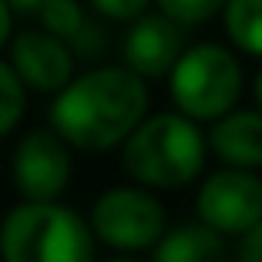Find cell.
<instances>
[{
	"mask_svg": "<svg viewBox=\"0 0 262 262\" xmlns=\"http://www.w3.org/2000/svg\"><path fill=\"white\" fill-rule=\"evenodd\" d=\"M148 115L145 77L124 68H94L71 77L54 94L51 128L77 151H108L124 145Z\"/></svg>",
	"mask_w": 262,
	"mask_h": 262,
	"instance_id": "obj_1",
	"label": "cell"
},
{
	"mask_svg": "<svg viewBox=\"0 0 262 262\" xmlns=\"http://www.w3.org/2000/svg\"><path fill=\"white\" fill-rule=\"evenodd\" d=\"M199 121L182 111L145 115V121L124 138L121 162L135 182L148 188H182L202 175L208 151Z\"/></svg>",
	"mask_w": 262,
	"mask_h": 262,
	"instance_id": "obj_2",
	"label": "cell"
},
{
	"mask_svg": "<svg viewBox=\"0 0 262 262\" xmlns=\"http://www.w3.org/2000/svg\"><path fill=\"white\" fill-rule=\"evenodd\" d=\"M4 262H94L91 222L61 202H24L0 222Z\"/></svg>",
	"mask_w": 262,
	"mask_h": 262,
	"instance_id": "obj_3",
	"label": "cell"
},
{
	"mask_svg": "<svg viewBox=\"0 0 262 262\" xmlns=\"http://www.w3.org/2000/svg\"><path fill=\"white\" fill-rule=\"evenodd\" d=\"M175 111L192 121H215L235 108L242 94V64L222 44H192L168 71Z\"/></svg>",
	"mask_w": 262,
	"mask_h": 262,
	"instance_id": "obj_4",
	"label": "cell"
},
{
	"mask_svg": "<svg viewBox=\"0 0 262 262\" xmlns=\"http://www.w3.org/2000/svg\"><path fill=\"white\" fill-rule=\"evenodd\" d=\"M94 239L118 252H141L151 249L165 232V208L145 188H111L91 208Z\"/></svg>",
	"mask_w": 262,
	"mask_h": 262,
	"instance_id": "obj_5",
	"label": "cell"
},
{
	"mask_svg": "<svg viewBox=\"0 0 262 262\" xmlns=\"http://www.w3.org/2000/svg\"><path fill=\"white\" fill-rule=\"evenodd\" d=\"M195 208L219 235H242L262 219V178L252 168H222L202 182Z\"/></svg>",
	"mask_w": 262,
	"mask_h": 262,
	"instance_id": "obj_6",
	"label": "cell"
},
{
	"mask_svg": "<svg viewBox=\"0 0 262 262\" xmlns=\"http://www.w3.org/2000/svg\"><path fill=\"white\" fill-rule=\"evenodd\" d=\"M10 175L27 202H54L71 182V145L54 128L27 131L14 148Z\"/></svg>",
	"mask_w": 262,
	"mask_h": 262,
	"instance_id": "obj_7",
	"label": "cell"
},
{
	"mask_svg": "<svg viewBox=\"0 0 262 262\" xmlns=\"http://www.w3.org/2000/svg\"><path fill=\"white\" fill-rule=\"evenodd\" d=\"M185 24L171 20L168 14H141L131 20L128 34H124V64L138 77L151 81V77H165L175 61L185 51Z\"/></svg>",
	"mask_w": 262,
	"mask_h": 262,
	"instance_id": "obj_8",
	"label": "cell"
},
{
	"mask_svg": "<svg viewBox=\"0 0 262 262\" xmlns=\"http://www.w3.org/2000/svg\"><path fill=\"white\" fill-rule=\"evenodd\" d=\"M10 68L27 88L57 94L74 77V51L51 31H20L10 37Z\"/></svg>",
	"mask_w": 262,
	"mask_h": 262,
	"instance_id": "obj_9",
	"label": "cell"
},
{
	"mask_svg": "<svg viewBox=\"0 0 262 262\" xmlns=\"http://www.w3.org/2000/svg\"><path fill=\"white\" fill-rule=\"evenodd\" d=\"M212 151L235 168H262V111H235L215 118L208 135Z\"/></svg>",
	"mask_w": 262,
	"mask_h": 262,
	"instance_id": "obj_10",
	"label": "cell"
},
{
	"mask_svg": "<svg viewBox=\"0 0 262 262\" xmlns=\"http://www.w3.org/2000/svg\"><path fill=\"white\" fill-rule=\"evenodd\" d=\"M225 235H219L212 225L185 222L175 229H165L155 242L151 262H225Z\"/></svg>",
	"mask_w": 262,
	"mask_h": 262,
	"instance_id": "obj_11",
	"label": "cell"
},
{
	"mask_svg": "<svg viewBox=\"0 0 262 262\" xmlns=\"http://www.w3.org/2000/svg\"><path fill=\"white\" fill-rule=\"evenodd\" d=\"M222 24L242 54L262 57V0H229L222 7Z\"/></svg>",
	"mask_w": 262,
	"mask_h": 262,
	"instance_id": "obj_12",
	"label": "cell"
},
{
	"mask_svg": "<svg viewBox=\"0 0 262 262\" xmlns=\"http://www.w3.org/2000/svg\"><path fill=\"white\" fill-rule=\"evenodd\" d=\"M27 111V84H24L10 61H0V138L20 124Z\"/></svg>",
	"mask_w": 262,
	"mask_h": 262,
	"instance_id": "obj_13",
	"label": "cell"
},
{
	"mask_svg": "<svg viewBox=\"0 0 262 262\" xmlns=\"http://www.w3.org/2000/svg\"><path fill=\"white\" fill-rule=\"evenodd\" d=\"M37 14H40L44 31H51L54 37L68 40V44H74V40L84 34V27H88L84 10L77 7L74 0H47V4L37 10Z\"/></svg>",
	"mask_w": 262,
	"mask_h": 262,
	"instance_id": "obj_14",
	"label": "cell"
},
{
	"mask_svg": "<svg viewBox=\"0 0 262 262\" xmlns=\"http://www.w3.org/2000/svg\"><path fill=\"white\" fill-rule=\"evenodd\" d=\"M155 4L171 20L185 24V27H199V24L212 20L215 14H222V7L229 0H155Z\"/></svg>",
	"mask_w": 262,
	"mask_h": 262,
	"instance_id": "obj_15",
	"label": "cell"
},
{
	"mask_svg": "<svg viewBox=\"0 0 262 262\" xmlns=\"http://www.w3.org/2000/svg\"><path fill=\"white\" fill-rule=\"evenodd\" d=\"M148 4H155V0H91V7L104 14L108 20H128V24L145 14Z\"/></svg>",
	"mask_w": 262,
	"mask_h": 262,
	"instance_id": "obj_16",
	"label": "cell"
},
{
	"mask_svg": "<svg viewBox=\"0 0 262 262\" xmlns=\"http://www.w3.org/2000/svg\"><path fill=\"white\" fill-rule=\"evenodd\" d=\"M239 262H262V219L239 235Z\"/></svg>",
	"mask_w": 262,
	"mask_h": 262,
	"instance_id": "obj_17",
	"label": "cell"
},
{
	"mask_svg": "<svg viewBox=\"0 0 262 262\" xmlns=\"http://www.w3.org/2000/svg\"><path fill=\"white\" fill-rule=\"evenodd\" d=\"M14 37V10H10L7 0H0V47Z\"/></svg>",
	"mask_w": 262,
	"mask_h": 262,
	"instance_id": "obj_18",
	"label": "cell"
},
{
	"mask_svg": "<svg viewBox=\"0 0 262 262\" xmlns=\"http://www.w3.org/2000/svg\"><path fill=\"white\" fill-rule=\"evenodd\" d=\"M7 4H10V10H14V14H37L47 0H7Z\"/></svg>",
	"mask_w": 262,
	"mask_h": 262,
	"instance_id": "obj_19",
	"label": "cell"
},
{
	"mask_svg": "<svg viewBox=\"0 0 262 262\" xmlns=\"http://www.w3.org/2000/svg\"><path fill=\"white\" fill-rule=\"evenodd\" d=\"M255 101H259V108H262V68H259V74H255Z\"/></svg>",
	"mask_w": 262,
	"mask_h": 262,
	"instance_id": "obj_20",
	"label": "cell"
},
{
	"mask_svg": "<svg viewBox=\"0 0 262 262\" xmlns=\"http://www.w3.org/2000/svg\"><path fill=\"white\" fill-rule=\"evenodd\" d=\"M108 262H135V259H108Z\"/></svg>",
	"mask_w": 262,
	"mask_h": 262,
	"instance_id": "obj_21",
	"label": "cell"
}]
</instances>
